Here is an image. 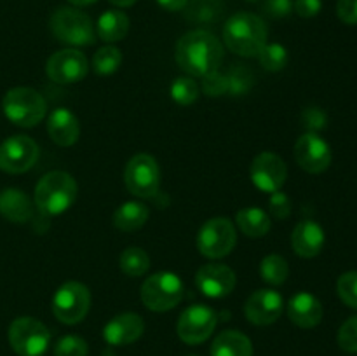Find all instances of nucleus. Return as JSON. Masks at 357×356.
<instances>
[{
    "mask_svg": "<svg viewBox=\"0 0 357 356\" xmlns=\"http://www.w3.org/2000/svg\"><path fill=\"white\" fill-rule=\"evenodd\" d=\"M223 59V45L218 38L206 30H192L176 44V61L183 72L204 79L218 72Z\"/></svg>",
    "mask_w": 357,
    "mask_h": 356,
    "instance_id": "nucleus-1",
    "label": "nucleus"
},
{
    "mask_svg": "<svg viewBox=\"0 0 357 356\" xmlns=\"http://www.w3.org/2000/svg\"><path fill=\"white\" fill-rule=\"evenodd\" d=\"M267 24L261 17L251 13H237L229 17L223 27V40L227 47L244 58L258 56L267 44Z\"/></svg>",
    "mask_w": 357,
    "mask_h": 356,
    "instance_id": "nucleus-2",
    "label": "nucleus"
},
{
    "mask_svg": "<svg viewBox=\"0 0 357 356\" xmlns=\"http://www.w3.org/2000/svg\"><path fill=\"white\" fill-rule=\"evenodd\" d=\"M77 199V181L65 171L44 175L35 187V206L42 215L56 216L72 208Z\"/></svg>",
    "mask_w": 357,
    "mask_h": 356,
    "instance_id": "nucleus-3",
    "label": "nucleus"
},
{
    "mask_svg": "<svg viewBox=\"0 0 357 356\" xmlns=\"http://www.w3.org/2000/svg\"><path fill=\"white\" fill-rule=\"evenodd\" d=\"M2 108L13 124L33 128L45 117L47 103L44 96L31 87H14L3 96Z\"/></svg>",
    "mask_w": 357,
    "mask_h": 356,
    "instance_id": "nucleus-4",
    "label": "nucleus"
},
{
    "mask_svg": "<svg viewBox=\"0 0 357 356\" xmlns=\"http://www.w3.org/2000/svg\"><path fill=\"white\" fill-rule=\"evenodd\" d=\"M9 344L20 356H42L51 344V332L31 316L16 318L9 327Z\"/></svg>",
    "mask_w": 357,
    "mask_h": 356,
    "instance_id": "nucleus-5",
    "label": "nucleus"
},
{
    "mask_svg": "<svg viewBox=\"0 0 357 356\" xmlns=\"http://www.w3.org/2000/svg\"><path fill=\"white\" fill-rule=\"evenodd\" d=\"M183 299V283L174 272H155L145 279L142 286V300L150 311L164 313Z\"/></svg>",
    "mask_w": 357,
    "mask_h": 356,
    "instance_id": "nucleus-6",
    "label": "nucleus"
},
{
    "mask_svg": "<svg viewBox=\"0 0 357 356\" xmlns=\"http://www.w3.org/2000/svg\"><path fill=\"white\" fill-rule=\"evenodd\" d=\"M51 30L63 44L91 45L94 42L93 21L75 7H59L51 16Z\"/></svg>",
    "mask_w": 357,
    "mask_h": 356,
    "instance_id": "nucleus-7",
    "label": "nucleus"
},
{
    "mask_svg": "<svg viewBox=\"0 0 357 356\" xmlns=\"http://www.w3.org/2000/svg\"><path fill=\"white\" fill-rule=\"evenodd\" d=\"M91 307V293L86 285L68 281L56 290L52 297V313L61 323L75 325L86 318Z\"/></svg>",
    "mask_w": 357,
    "mask_h": 356,
    "instance_id": "nucleus-8",
    "label": "nucleus"
},
{
    "mask_svg": "<svg viewBox=\"0 0 357 356\" xmlns=\"http://www.w3.org/2000/svg\"><path fill=\"white\" fill-rule=\"evenodd\" d=\"M236 243L237 234L234 223L225 216L208 220L199 230L197 248L208 258H223L234 250Z\"/></svg>",
    "mask_w": 357,
    "mask_h": 356,
    "instance_id": "nucleus-9",
    "label": "nucleus"
},
{
    "mask_svg": "<svg viewBox=\"0 0 357 356\" xmlns=\"http://www.w3.org/2000/svg\"><path fill=\"white\" fill-rule=\"evenodd\" d=\"M124 181L136 198H152L160 185L159 164L150 154H138L126 166Z\"/></svg>",
    "mask_w": 357,
    "mask_h": 356,
    "instance_id": "nucleus-10",
    "label": "nucleus"
},
{
    "mask_svg": "<svg viewBox=\"0 0 357 356\" xmlns=\"http://www.w3.org/2000/svg\"><path fill=\"white\" fill-rule=\"evenodd\" d=\"M216 321L218 316L211 307L202 304L187 307L178 320V337L187 344H201L215 332Z\"/></svg>",
    "mask_w": 357,
    "mask_h": 356,
    "instance_id": "nucleus-11",
    "label": "nucleus"
},
{
    "mask_svg": "<svg viewBox=\"0 0 357 356\" xmlns=\"http://www.w3.org/2000/svg\"><path fill=\"white\" fill-rule=\"evenodd\" d=\"M38 159V147L30 136L14 135L0 145V170L20 175L31 170Z\"/></svg>",
    "mask_w": 357,
    "mask_h": 356,
    "instance_id": "nucleus-12",
    "label": "nucleus"
},
{
    "mask_svg": "<svg viewBox=\"0 0 357 356\" xmlns=\"http://www.w3.org/2000/svg\"><path fill=\"white\" fill-rule=\"evenodd\" d=\"M251 180L261 192H278L288 178V168L284 161L274 152H261L251 163Z\"/></svg>",
    "mask_w": 357,
    "mask_h": 356,
    "instance_id": "nucleus-13",
    "label": "nucleus"
},
{
    "mask_svg": "<svg viewBox=\"0 0 357 356\" xmlns=\"http://www.w3.org/2000/svg\"><path fill=\"white\" fill-rule=\"evenodd\" d=\"M87 58L77 49H63L47 59L45 72L56 84H75L87 75Z\"/></svg>",
    "mask_w": 357,
    "mask_h": 356,
    "instance_id": "nucleus-14",
    "label": "nucleus"
},
{
    "mask_svg": "<svg viewBox=\"0 0 357 356\" xmlns=\"http://www.w3.org/2000/svg\"><path fill=\"white\" fill-rule=\"evenodd\" d=\"M331 147L317 133H305L295 143V159L307 173H323L331 164Z\"/></svg>",
    "mask_w": 357,
    "mask_h": 356,
    "instance_id": "nucleus-15",
    "label": "nucleus"
},
{
    "mask_svg": "<svg viewBox=\"0 0 357 356\" xmlns=\"http://www.w3.org/2000/svg\"><path fill=\"white\" fill-rule=\"evenodd\" d=\"M195 285L209 299H223L236 286V272L223 264H206L195 274Z\"/></svg>",
    "mask_w": 357,
    "mask_h": 356,
    "instance_id": "nucleus-16",
    "label": "nucleus"
},
{
    "mask_svg": "<svg viewBox=\"0 0 357 356\" xmlns=\"http://www.w3.org/2000/svg\"><path fill=\"white\" fill-rule=\"evenodd\" d=\"M282 307H284V300H282L281 293L271 288H264L257 290L248 299L246 306H244V314L253 325L265 327V325H272L279 320Z\"/></svg>",
    "mask_w": 357,
    "mask_h": 356,
    "instance_id": "nucleus-17",
    "label": "nucleus"
},
{
    "mask_svg": "<svg viewBox=\"0 0 357 356\" xmlns=\"http://www.w3.org/2000/svg\"><path fill=\"white\" fill-rule=\"evenodd\" d=\"M145 330L142 316L135 313H122L112 318L103 328V339L110 346H128L138 341Z\"/></svg>",
    "mask_w": 357,
    "mask_h": 356,
    "instance_id": "nucleus-18",
    "label": "nucleus"
},
{
    "mask_svg": "<svg viewBox=\"0 0 357 356\" xmlns=\"http://www.w3.org/2000/svg\"><path fill=\"white\" fill-rule=\"evenodd\" d=\"M326 236H324L323 227L314 220H302L296 223L291 234L293 250L302 258H314L321 253Z\"/></svg>",
    "mask_w": 357,
    "mask_h": 356,
    "instance_id": "nucleus-19",
    "label": "nucleus"
},
{
    "mask_svg": "<svg viewBox=\"0 0 357 356\" xmlns=\"http://www.w3.org/2000/svg\"><path fill=\"white\" fill-rule=\"evenodd\" d=\"M288 316L296 327L314 328L323 320V306L319 299L309 292H300L288 304Z\"/></svg>",
    "mask_w": 357,
    "mask_h": 356,
    "instance_id": "nucleus-20",
    "label": "nucleus"
},
{
    "mask_svg": "<svg viewBox=\"0 0 357 356\" xmlns=\"http://www.w3.org/2000/svg\"><path fill=\"white\" fill-rule=\"evenodd\" d=\"M47 133L52 142L59 147H70L79 140V119L68 108H56L47 119Z\"/></svg>",
    "mask_w": 357,
    "mask_h": 356,
    "instance_id": "nucleus-21",
    "label": "nucleus"
},
{
    "mask_svg": "<svg viewBox=\"0 0 357 356\" xmlns=\"http://www.w3.org/2000/svg\"><path fill=\"white\" fill-rule=\"evenodd\" d=\"M31 201L20 188H6L0 192V215L9 222L23 223L31 218Z\"/></svg>",
    "mask_w": 357,
    "mask_h": 356,
    "instance_id": "nucleus-22",
    "label": "nucleus"
},
{
    "mask_svg": "<svg viewBox=\"0 0 357 356\" xmlns=\"http://www.w3.org/2000/svg\"><path fill=\"white\" fill-rule=\"evenodd\" d=\"M211 356H253V346L241 332L225 330L213 342Z\"/></svg>",
    "mask_w": 357,
    "mask_h": 356,
    "instance_id": "nucleus-23",
    "label": "nucleus"
},
{
    "mask_svg": "<svg viewBox=\"0 0 357 356\" xmlns=\"http://www.w3.org/2000/svg\"><path fill=\"white\" fill-rule=\"evenodd\" d=\"M149 215V208L143 202L128 201L115 209L114 225L124 232H132V230H138L145 225Z\"/></svg>",
    "mask_w": 357,
    "mask_h": 356,
    "instance_id": "nucleus-24",
    "label": "nucleus"
},
{
    "mask_svg": "<svg viewBox=\"0 0 357 356\" xmlns=\"http://www.w3.org/2000/svg\"><path fill=\"white\" fill-rule=\"evenodd\" d=\"M96 31L105 42L122 40L129 31V17L122 10H107L98 20Z\"/></svg>",
    "mask_w": 357,
    "mask_h": 356,
    "instance_id": "nucleus-25",
    "label": "nucleus"
},
{
    "mask_svg": "<svg viewBox=\"0 0 357 356\" xmlns=\"http://www.w3.org/2000/svg\"><path fill=\"white\" fill-rule=\"evenodd\" d=\"M236 222L243 234L250 237H264L271 230V216L260 208H243L237 212Z\"/></svg>",
    "mask_w": 357,
    "mask_h": 356,
    "instance_id": "nucleus-26",
    "label": "nucleus"
},
{
    "mask_svg": "<svg viewBox=\"0 0 357 356\" xmlns=\"http://www.w3.org/2000/svg\"><path fill=\"white\" fill-rule=\"evenodd\" d=\"M150 267V257L138 246H129L121 255V269L129 278H139Z\"/></svg>",
    "mask_w": 357,
    "mask_h": 356,
    "instance_id": "nucleus-27",
    "label": "nucleus"
},
{
    "mask_svg": "<svg viewBox=\"0 0 357 356\" xmlns=\"http://www.w3.org/2000/svg\"><path fill=\"white\" fill-rule=\"evenodd\" d=\"M260 276L268 283V285H282L289 276L288 262H286V258L281 257V255H267L260 264Z\"/></svg>",
    "mask_w": 357,
    "mask_h": 356,
    "instance_id": "nucleus-28",
    "label": "nucleus"
},
{
    "mask_svg": "<svg viewBox=\"0 0 357 356\" xmlns=\"http://www.w3.org/2000/svg\"><path fill=\"white\" fill-rule=\"evenodd\" d=\"M260 65L268 72H279L288 65V51L281 44H265L258 52Z\"/></svg>",
    "mask_w": 357,
    "mask_h": 356,
    "instance_id": "nucleus-29",
    "label": "nucleus"
},
{
    "mask_svg": "<svg viewBox=\"0 0 357 356\" xmlns=\"http://www.w3.org/2000/svg\"><path fill=\"white\" fill-rule=\"evenodd\" d=\"M227 77V94H232V96H241L246 91L251 89L255 82V75L251 70L244 68L243 65H236L229 73H225Z\"/></svg>",
    "mask_w": 357,
    "mask_h": 356,
    "instance_id": "nucleus-30",
    "label": "nucleus"
},
{
    "mask_svg": "<svg viewBox=\"0 0 357 356\" xmlns=\"http://www.w3.org/2000/svg\"><path fill=\"white\" fill-rule=\"evenodd\" d=\"M121 51L114 47V45H105V47L98 49V52L94 54L93 65L100 75H110V73H114L121 66Z\"/></svg>",
    "mask_w": 357,
    "mask_h": 356,
    "instance_id": "nucleus-31",
    "label": "nucleus"
},
{
    "mask_svg": "<svg viewBox=\"0 0 357 356\" xmlns=\"http://www.w3.org/2000/svg\"><path fill=\"white\" fill-rule=\"evenodd\" d=\"M199 96V86L195 80L190 77H178L173 84H171V98L176 101L178 105H192Z\"/></svg>",
    "mask_w": 357,
    "mask_h": 356,
    "instance_id": "nucleus-32",
    "label": "nucleus"
},
{
    "mask_svg": "<svg viewBox=\"0 0 357 356\" xmlns=\"http://www.w3.org/2000/svg\"><path fill=\"white\" fill-rule=\"evenodd\" d=\"M337 292L342 302L357 309V271H349L338 278Z\"/></svg>",
    "mask_w": 357,
    "mask_h": 356,
    "instance_id": "nucleus-33",
    "label": "nucleus"
},
{
    "mask_svg": "<svg viewBox=\"0 0 357 356\" xmlns=\"http://www.w3.org/2000/svg\"><path fill=\"white\" fill-rule=\"evenodd\" d=\"M56 356H87V342L77 335H66L58 341L54 348Z\"/></svg>",
    "mask_w": 357,
    "mask_h": 356,
    "instance_id": "nucleus-34",
    "label": "nucleus"
},
{
    "mask_svg": "<svg viewBox=\"0 0 357 356\" xmlns=\"http://www.w3.org/2000/svg\"><path fill=\"white\" fill-rule=\"evenodd\" d=\"M338 346L347 353H357V316L349 318L338 330Z\"/></svg>",
    "mask_w": 357,
    "mask_h": 356,
    "instance_id": "nucleus-35",
    "label": "nucleus"
},
{
    "mask_svg": "<svg viewBox=\"0 0 357 356\" xmlns=\"http://www.w3.org/2000/svg\"><path fill=\"white\" fill-rule=\"evenodd\" d=\"M271 213L279 220H284L288 218L289 213H291V201H289L288 195L284 192L278 191V192H272L271 194Z\"/></svg>",
    "mask_w": 357,
    "mask_h": 356,
    "instance_id": "nucleus-36",
    "label": "nucleus"
},
{
    "mask_svg": "<svg viewBox=\"0 0 357 356\" xmlns=\"http://www.w3.org/2000/svg\"><path fill=\"white\" fill-rule=\"evenodd\" d=\"M202 89L208 96H222V94H227V77L225 73H209V75L204 77V82H202Z\"/></svg>",
    "mask_w": 357,
    "mask_h": 356,
    "instance_id": "nucleus-37",
    "label": "nucleus"
},
{
    "mask_svg": "<svg viewBox=\"0 0 357 356\" xmlns=\"http://www.w3.org/2000/svg\"><path fill=\"white\" fill-rule=\"evenodd\" d=\"M293 6H295L293 0H265V13L279 20V17H286L288 14H291Z\"/></svg>",
    "mask_w": 357,
    "mask_h": 356,
    "instance_id": "nucleus-38",
    "label": "nucleus"
},
{
    "mask_svg": "<svg viewBox=\"0 0 357 356\" xmlns=\"http://www.w3.org/2000/svg\"><path fill=\"white\" fill-rule=\"evenodd\" d=\"M337 14L345 24H357V0H338Z\"/></svg>",
    "mask_w": 357,
    "mask_h": 356,
    "instance_id": "nucleus-39",
    "label": "nucleus"
},
{
    "mask_svg": "<svg viewBox=\"0 0 357 356\" xmlns=\"http://www.w3.org/2000/svg\"><path fill=\"white\" fill-rule=\"evenodd\" d=\"M295 10L300 17H314L321 13V0H295Z\"/></svg>",
    "mask_w": 357,
    "mask_h": 356,
    "instance_id": "nucleus-40",
    "label": "nucleus"
},
{
    "mask_svg": "<svg viewBox=\"0 0 357 356\" xmlns=\"http://www.w3.org/2000/svg\"><path fill=\"white\" fill-rule=\"evenodd\" d=\"M303 121L305 126L310 129L309 133H316L317 129H323L326 126V115L319 110V108H309V110L303 114Z\"/></svg>",
    "mask_w": 357,
    "mask_h": 356,
    "instance_id": "nucleus-41",
    "label": "nucleus"
},
{
    "mask_svg": "<svg viewBox=\"0 0 357 356\" xmlns=\"http://www.w3.org/2000/svg\"><path fill=\"white\" fill-rule=\"evenodd\" d=\"M157 3L166 10H180L187 7L188 0H157Z\"/></svg>",
    "mask_w": 357,
    "mask_h": 356,
    "instance_id": "nucleus-42",
    "label": "nucleus"
},
{
    "mask_svg": "<svg viewBox=\"0 0 357 356\" xmlns=\"http://www.w3.org/2000/svg\"><path fill=\"white\" fill-rule=\"evenodd\" d=\"M110 2L117 7H131L132 3H136V0H110Z\"/></svg>",
    "mask_w": 357,
    "mask_h": 356,
    "instance_id": "nucleus-43",
    "label": "nucleus"
},
{
    "mask_svg": "<svg viewBox=\"0 0 357 356\" xmlns=\"http://www.w3.org/2000/svg\"><path fill=\"white\" fill-rule=\"evenodd\" d=\"M68 2L77 7H86V6H91V3H94L96 0H68Z\"/></svg>",
    "mask_w": 357,
    "mask_h": 356,
    "instance_id": "nucleus-44",
    "label": "nucleus"
},
{
    "mask_svg": "<svg viewBox=\"0 0 357 356\" xmlns=\"http://www.w3.org/2000/svg\"><path fill=\"white\" fill-rule=\"evenodd\" d=\"M246 2H253V3H258V2H261V0H246Z\"/></svg>",
    "mask_w": 357,
    "mask_h": 356,
    "instance_id": "nucleus-45",
    "label": "nucleus"
},
{
    "mask_svg": "<svg viewBox=\"0 0 357 356\" xmlns=\"http://www.w3.org/2000/svg\"><path fill=\"white\" fill-rule=\"evenodd\" d=\"M188 356H197V355H188Z\"/></svg>",
    "mask_w": 357,
    "mask_h": 356,
    "instance_id": "nucleus-46",
    "label": "nucleus"
}]
</instances>
